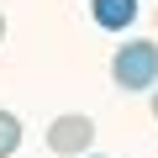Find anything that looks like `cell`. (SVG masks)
Wrapping results in <instances>:
<instances>
[{"label":"cell","mask_w":158,"mask_h":158,"mask_svg":"<svg viewBox=\"0 0 158 158\" xmlns=\"http://www.w3.org/2000/svg\"><path fill=\"white\" fill-rule=\"evenodd\" d=\"M111 79H116V90H127V95L153 90V85H158V42H153V37H137V42L116 48Z\"/></svg>","instance_id":"1"},{"label":"cell","mask_w":158,"mask_h":158,"mask_svg":"<svg viewBox=\"0 0 158 158\" xmlns=\"http://www.w3.org/2000/svg\"><path fill=\"white\" fill-rule=\"evenodd\" d=\"M90 142H95V121H90L85 111H63V116H53V127H48V148H53L58 158L90 153Z\"/></svg>","instance_id":"2"},{"label":"cell","mask_w":158,"mask_h":158,"mask_svg":"<svg viewBox=\"0 0 158 158\" xmlns=\"http://www.w3.org/2000/svg\"><path fill=\"white\" fill-rule=\"evenodd\" d=\"M137 0H90V16H95V27L100 32H127L132 21H137Z\"/></svg>","instance_id":"3"},{"label":"cell","mask_w":158,"mask_h":158,"mask_svg":"<svg viewBox=\"0 0 158 158\" xmlns=\"http://www.w3.org/2000/svg\"><path fill=\"white\" fill-rule=\"evenodd\" d=\"M21 148V121H16V111H0V158H11Z\"/></svg>","instance_id":"4"},{"label":"cell","mask_w":158,"mask_h":158,"mask_svg":"<svg viewBox=\"0 0 158 158\" xmlns=\"http://www.w3.org/2000/svg\"><path fill=\"white\" fill-rule=\"evenodd\" d=\"M153 116H158V85H153Z\"/></svg>","instance_id":"5"},{"label":"cell","mask_w":158,"mask_h":158,"mask_svg":"<svg viewBox=\"0 0 158 158\" xmlns=\"http://www.w3.org/2000/svg\"><path fill=\"white\" fill-rule=\"evenodd\" d=\"M0 42H6V16H0Z\"/></svg>","instance_id":"6"},{"label":"cell","mask_w":158,"mask_h":158,"mask_svg":"<svg viewBox=\"0 0 158 158\" xmlns=\"http://www.w3.org/2000/svg\"><path fill=\"white\" fill-rule=\"evenodd\" d=\"M79 158H106V153H79Z\"/></svg>","instance_id":"7"}]
</instances>
